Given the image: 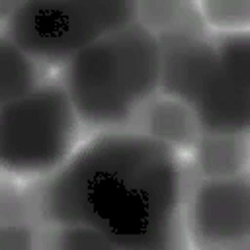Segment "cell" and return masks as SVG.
I'll use <instances>...</instances> for the list:
<instances>
[{
	"mask_svg": "<svg viewBox=\"0 0 250 250\" xmlns=\"http://www.w3.org/2000/svg\"><path fill=\"white\" fill-rule=\"evenodd\" d=\"M61 84L88 127H129L139 107L160 88L158 37L133 20L70 57Z\"/></svg>",
	"mask_w": 250,
	"mask_h": 250,
	"instance_id": "1",
	"label": "cell"
},
{
	"mask_svg": "<svg viewBox=\"0 0 250 250\" xmlns=\"http://www.w3.org/2000/svg\"><path fill=\"white\" fill-rule=\"evenodd\" d=\"M160 90L188 104L201 133L248 131V31L160 35Z\"/></svg>",
	"mask_w": 250,
	"mask_h": 250,
	"instance_id": "2",
	"label": "cell"
},
{
	"mask_svg": "<svg viewBox=\"0 0 250 250\" xmlns=\"http://www.w3.org/2000/svg\"><path fill=\"white\" fill-rule=\"evenodd\" d=\"M170 146L141 133H102L43 188L41 211L57 225L104 230L131 197L146 166Z\"/></svg>",
	"mask_w": 250,
	"mask_h": 250,
	"instance_id": "3",
	"label": "cell"
},
{
	"mask_svg": "<svg viewBox=\"0 0 250 250\" xmlns=\"http://www.w3.org/2000/svg\"><path fill=\"white\" fill-rule=\"evenodd\" d=\"M80 117L61 82L41 84L2 104V166L14 176H45L64 162L80 135Z\"/></svg>",
	"mask_w": 250,
	"mask_h": 250,
	"instance_id": "4",
	"label": "cell"
},
{
	"mask_svg": "<svg viewBox=\"0 0 250 250\" xmlns=\"http://www.w3.org/2000/svg\"><path fill=\"white\" fill-rule=\"evenodd\" d=\"M133 20V2H25L14 4L4 37L31 59L66 62L98 37Z\"/></svg>",
	"mask_w": 250,
	"mask_h": 250,
	"instance_id": "5",
	"label": "cell"
},
{
	"mask_svg": "<svg viewBox=\"0 0 250 250\" xmlns=\"http://www.w3.org/2000/svg\"><path fill=\"white\" fill-rule=\"evenodd\" d=\"M248 176L201 178L188 193L186 225L199 246H244L248 242Z\"/></svg>",
	"mask_w": 250,
	"mask_h": 250,
	"instance_id": "6",
	"label": "cell"
},
{
	"mask_svg": "<svg viewBox=\"0 0 250 250\" xmlns=\"http://www.w3.org/2000/svg\"><path fill=\"white\" fill-rule=\"evenodd\" d=\"M129 129L158 141L172 150H191L201 135V127L193 109L162 90L154 92L139 107L129 123Z\"/></svg>",
	"mask_w": 250,
	"mask_h": 250,
	"instance_id": "7",
	"label": "cell"
},
{
	"mask_svg": "<svg viewBox=\"0 0 250 250\" xmlns=\"http://www.w3.org/2000/svg\"><path fill=\"white\" fill-rule=\"evenodd\" d=\"M193 150V164L201 178H232L246 174V133H201Z\"/></svg>",
	"mask_w": 250,
	"mask_h": 250,
	"instance_id": "8",
	"label": "cell"
},
{
	"mask_svg": "<svg viewBox=\"0 0 250 250\" xmlns=\"http://www.w3.org/2000/svg\"><path fill=\"white\" fill-rule=\"evenodd\" d=\"M137 21H141L156 37L182 35V33H189V35L209 33L195 4H180V2L137 4Z\"/></svg>",
	"mask_w": 250,
	"mask_h": 250,
	"instance_id": "9",
	"label": "cell"
},
{
	"mask_svg": "<svg viewBox=\"0 0 250 250\" xmlns=\"http://www.w3.org/2000/svg\"><path fill=\"white\" fill-rule=\"evenodd\" d=\"M41 80L35 59L16 47L8 37H2V104L14 102L31 90Z\"/></svg>",
	"mask_w": 250,
	"mask_h": 250,
	"instance_id": "10",
	"label": "cell"
},
{
	"mask_svg": "<svg viewBox=\"0 0 250 250\" xmlns=\"http://www.w3.org/2000/svg\"><path fill=\"white\" fill-rule=\"evenodd\" d=\"M199 14L207 29L219 33H244L250 23V8L246 2H203Z\"/></svg>",
	"mask_w": 250,
	"mask_h": 250,
	"instance_id": "11",
	"label": "cell"
},
{
	"mask_svg": "<svg viewBox=\"0 0 250 250\" xmlns=\"http://www.w3.org/2000/svg\"><path fill=\"white\" fill-rule=\"evenodd\" d=\"M55 246L59 248H107L111 240L90 225H64L57 232Z\"/></svg>",
	"mask_w": 250,
	"mask_h": 250,
	"instance_id": "12",
	"label": "cell"
}]
</instances>
